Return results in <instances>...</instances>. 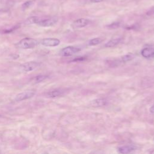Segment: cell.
<instances>
[{
  "instance_id": "obj_1",
  "label": "cell",
  "mask_w": 154,
  "mask_h": 154,
  "mask_svg": "<svg viewBox=\"0 0 154 154\" xmlns=\"http://www.w3.org/2000/svg\"><path fill=\"white\" fill-rule=\"evenodd\" d=\"M38 41L35 39L32 38H25L19 41L16 45V46L17 48L22 49H32L38 45Z\"/></svg>"
},
{
  "instance_id": "obj_2",
  "label": "cell",
  "mask_w": 154,
  "mask_h": 154,
  "mask_svg": "<svg viewBox=\"0 0 154 154\" xmlns=\"http://www.w3.org/2000/svg\"><path fill=\"white\" fill-rule=\"evenodd\" d=\"M35 93H36V91L34 90H29L27 91H23V92L17 94L14 98V100H15V101L19 102V101H22L23 100L29 99V98L33 97L35 94Z\"/></svg>"
},
{
  "instance_id": "obj_3",
  "label": "cell",
  "mask_w": 154,
  "mask_h": 154,
  "mask_svg": "<svg viewBox=\"0 0 154 154\" xmlns=\"http://www.w3.org/2000/svg\"><path fill=\"white\" fill-rule=\"evenodd\" d=\"M80 50L79 48L69 46L62 49L60 51V55L63 57H69L80 51Z\"/></svg>"
},
{
  "instance_id": "obj_4",
  "label": "cell",
  "mask_w": 154,
  "mask_h": 154,
  "mask_svg": "<svg viewBox=\"0 0 154 154\" xmlns=\"http://www.w3.org/2000/svg\"><path fill=\"white\" fill-rule=\"evenodd\" d=\"M58 22L57 17H51L48 19H45L41 20L40 19L39 21L37 22V25L43 26V27H49L54 25Z\"/></svg>"
},
{
  "instance_id": "obj_5",
  "label": "cell",
  "mask_w": 154,
  "mask_h": 154,
  "mask_svg": "<svg viewBox=\"0 0 154 154\" xmlns=\"http://www.w3.org/2000/svg\"><path fill=\"white\" fill-rule=\"evenodd\" d=\"M60 43V40L56 38H46L41 40V44L45 46L54 47L58 46Z\"/></svg>"
},
{
  "instance_id": "obj_6",
  "label": "cell",
  "mask_w": 154,
  "mask_h": 154,
  "mask_svg": "<svg viewBox=\"0 0 154 154\" xmlns=\"http://www.w3.org/2000/svg\"><path fill=\"white\" fill-rule=\"evenodd\" d=\"M40 64V63L37 61H29L22 64L20 67L25 72H30L38 67Z\"/></svg>"
},
{
  "instance_id": "obj_7",
  "label": "cell",
  "mask_w": 154,
  "mask_h": 154,
  "mask_svg": "<svg viewBox=\"0 0 154 154\" xmlns=\"http://www.w3.org/2000/svg\"><path fill=\"white\" fill-rule=\"evenodd\" d=\"M88 23H89V20L88 19H85V18H80V19H78L75 20L72 23V28H73L75 29L81 28L85 27Z\"/></svg>"
},
{
  "instance_id": "obj_8",
  "label": "cell",
  "mask_w": 154,
  "mask_h": 154,
  "mask_svg": "<svg viewBox=\"0 0 154 154\" xmlns=\"http://www.w3.org/2000/svg\"><path fill=\"white\" fill-rule=\"evenodd\" d=\"M141 55L146 58H151L154 57V48L152 47H146L141 51Z\"/></svg>"
},
{
  "instance_id": "obj_9",
  "label": "cell",
  "mask_w": 154,
  "mask_h": 154,
  "mask_svg": "<svg viewBox=\"0 0 154 154\" xmlns=\"http://www.w3.org/2000/svg\"><path fill=\"white\" fill-rule=\"evenodd\" d=\"M135 149V147L132 145L124 146L118 148V152L120 153H129Z\"/></svg>"
},
{
  "instance_id": "obj_10",
  "label": "cell",
  "mask_w": 154,
  "mask_h": 154,
  "mask_svg": "<svg viewBox=\"0 0 154 154\" xmlns=\"http://www.w3.org/2000/svg\"><path fill=\"white\" fill-rule=\"evenodd\" d=\"M121 41V38H112L111 40H110L109 41H108L105 45V46L106 48H112L114 47L115 46H116L117 45H118Z\"/></svg>"
},
{
  "instance_id": "obj_11",
  "label": "cell",
  "mask_w": 154,
  "mask_h": 154,
  "mask_svg": "<svg viewBox=\"0 0 154 154\" xmlns=\"http://www.w3.org/2000/svg\"><path fill=\"white\" fill-rule=\"evenodd\" d=\"M63 91L61 89H55L49 91L48 93V96L49 97H56L62 95Z\"/></svg>"
},
{
  "instance_id": "obj_12",
  "label": "cell",
  "mask_w": 154,
  "mask_h": 154,
  "mask_svg": "<svg viewBox=\"0 0 154 154\" xmlns=\"http://www.w3.org/2000/svg\"><path fill=\"white\" fill-rule=\"evenodd\" d=\"M91 105L94 106H102L106 103V101L104 99H97L91 102Z\"/></svg>"
},
{
  "instance_id": "obj_13",
  "label": "cell",
  "mask_w": 154,
  "mask_h": 154,
  "mask_svg": "<svg viewBox=\"0 0 154 154\" xmlns=\"http://www.w3.org/2000/svg\"><path fill=\"white\" fill-rule=\"evenodd\" d=\"M40 19L36 16H31L29 18H28L26 21L25 23L26 24H33V23H37V22L39 21Z\"/></svg>"
},
{
  "instance_id": "obj_14",
  "label": "cell",
  "mask_w": 154,
  "mask_h": 154,
  "mask_svg": "<svg viewBox=\"0 0 154 154\" xmlns=\"http://www.w3.org/2000/svg\"><path fill=\"white\" fill-rule=\"evenodd\" d=\"M102 42V39L100 38H99V37L94 38L91 39L89 41L88 45L90 46H95V45H97L100 43Z\"/></svg>"
},
{
  "instance_id": "obj_15",
  "label": "cell",
  "mask_w": 154,
  "mask_h": 154,
  "mask_svg": "<svg viewBox=\"0 0 154 154\" xmlns=\"http://www.w3.org/2000/svg\"><path fill=\"white\" fill-rule=\"evenodd\" d=\"M134 55L131 54H126L124 56H123L122 58H121V61L122 62H127V61H129L131 60H132L134 58Z\"/></svg>"
},
{
  "instance_id": "obj_16",
  "label": "cell",
  "mask_w": 154,
  "mask_h": 154,
  "mask_svg": "<svg viewBox=\"0 0 154 154\" xmlns=\"http://www.w3.org/2000/svg\"><path fill=\"white\" fill-rule=\"evenodd\" d=\"M47 76L46 75H38L35 77L34 78V82L35 83H38V82H40L43 81H44L45 79L47 78Z\"/></svg>"
},
{
  "instance_id": "obj_17",
  "label": "cell",
  "mask_w": 154,
  "mask_h": 154,
  "mask_svg": "<svg viewBox=\"0 0 154 154\" xmlns=\"http://www.w3.org/2000/svg\"><path fill=\"white\" fill-rule=\"evenodd\" d=\"M32 4V1H28L25 2H24L22 5V8L23 10H26Z\"/></svg>"
},
{
  "instance_id": "obj_18",
  "label": "cell",
  "mask_w": 154,
  "mask_h": 154,
  "mask_svg": "<svg viewBox=\"0 0 154 154\" xmlns=\"http://www.w3.org/2000/svg\"><path fill=\"white\" fill-rule=\"evenodd\" d=\"M119 23H118V22H114V23H111V25H109L108 26V27L112 29V28H116L119 27Z\"/></svg>"
},
{
  "instance_id": "obj_19",
  "label": "cell",
  "mask_w": 154,
  "mask_h": 154,
  "mask_svg": "<svg viewBox=\"0 0 154 154\" xmlns=\"http://www.w3.org/2000/svg\"><path fill=\"white\" fill-rule=\"evenodd\" d=\"M85 60V57H80L76 58V59H74L73 61H82V60Z\"/></svg>"
},
{
  "instance_id": "obj_20",
  "label": "cell",
  "mask_w": 154,
  "mask_h": 154,
  "mask_svg": "<svg viewBox=\"0 0 154 154\" xmlns=\"http://www.w3.org/2000/svg\"><path fill=\"white\" fill-rule=\"evenodd\" d=\"M150 112L151 113L154 114V105H153V106H152L150 108Z\"/></svg>"
},
{
  "instance_id": "obj_21",
  "label": "cell",
  "mask_w": 154,
  "mask_h": 154,
  "mask_svg": "<svg viewBox=\"0 0 154 154\" xmlns=\"http://www.w3.org/2000/svg\"><path fill=\"white\" fill-rule=\"evenodd\" d=\"M103 0H91V1L93 2H95V3H97V2H102L103 1Z\"/></svg>"
},
{
  "instance_id": "obj_22",
  "label": "cell",
  "mask_w": 154,
  "mask_h": 154,
  "mask_svg": "<svg viewBox=\"0 0 154 154\" xmlns=\"http://www.w3.org/2000/svg\"><path fill=\"white\" fill-rule=\"evenodd\" d=\"M151 153H154V150H153V151H152L151 152H150Z\"/></svg>"
},
{
  "instance_id": "obj_23",
  "label": "cell",
  "mask_w": 154,
  "mask_h": 154,
  "mask_svg": "<svg viewBox=\"0 0 154 154\" xmlns=\"http://www.w3.org/2000/svg\"><path fill=\"white\" fill-rule=\"evenodd\" d=\"M0 153H1V151H0Z\"/></svg>"
}]
</instances>
